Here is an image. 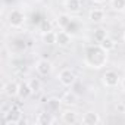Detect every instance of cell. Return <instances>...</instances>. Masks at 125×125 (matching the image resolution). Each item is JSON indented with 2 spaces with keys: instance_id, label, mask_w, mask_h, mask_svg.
I'll list each match as a JSON object with an SVG mask.
<instances>
[{
  "instance_id": "cell-1",
  "label": "cell",
  "mask_w": 125,
  "mask_h": 125,
  "mask_svg": "<svg viewBox=\"0 0 125 125\" xmlns=\"http://www.w3.org/2000/svg\"><path fill=\"white\" fill-rule=\"evenodd\" d=\"M107 53L99 43L96 46H91L87 49L85 52V57H84V62L85 65L90 66V68H94V69H100L106 65L107 62Z\"/></svg>"
},
{
  "instance_id": "cell-2",
  "label": "cell",
  "mask_w": 125,
  "mask_h": 125,
  "mask_svg": "<svg viewBox=\"0 0 125 125\" xmlns=\"http://www.w3.org/2000/svg\"><path fill=\"white\" fill-rule=\"evenodd\" d=\"M3 121L8 125H18L19 122H22V110L19 104H12L9 112L3 115Z\"/></svg>"
},
{
  "instance_id": "cell-3",
  "label": "cell",
  "mask_w": 125,
  "mask_h": 125,
  "mask_svg": "<svg viewBox=\"0 0 125 125\" xmlns=\"http://www.w3.org/2000/svg\"><path fill=\"white\" fill-rule=\"evenodd\" d=\"M102 83L107 88H115V87H118V84H121V77H119V74L116 71L107 69L102 75Z\"/></svg>"
},
{
  "instance_id": "cell-4",
  "label": "cell",
  "mask_w": 125,
  "mask_h": 125,
  "mask_svg": "<svg viewBox=\"0 0 125 125\" xmlns=\"http://www.w3.org/2000/svg\"><path fill=\"white\" fill-rule=\"evenodd\" d=\"M25 13L19 9H12L8 15V24L12 27V28H21L24 24H25Z\"/></svg>"
},
{
  "instance_id": "cell-5",
  "label": "cell",
  "mask_w": 125,
  "mask_h": 125,
  "mask_svg": "<svg viewBox=\"0 0 125 125\" xmlns=\"http://www.w3.org/2000/svg\"><path fill=\"white\" fill-rule=\"evenodd\" d=\"M57 78H59V83L63 85V87H72L75 84V81H77V75L74 74V71H71L68 68L62 69L59 72V77Z\"/></svg>"
},
{
  "instance_id": "cell-6",
  "label": "cell",
  "mask_w": 125,
  "mask_h": 125,
  "mask_svg": "<svg viewBox=\"0 0 125 125\" xmlns=\"http://www.w3.org/2000/svg\"><path fill=\"white\" fill-rule=\"evenodd\" d=\"M35 71L38 72V75L47 77L53 71V63H52L50 60H47V59H40L37 63H35Z\"/></svg>"
},
{
  "instance_id": "cell-7",
  "label": "cell",
  "mask_w": 125,
  "mask_h": 125,
  "mask_svg": "<svg viewBox=\"0 0 125 125\" xmlns=\"http://www.w3.org/2000/svg\"><path fill=\"white\" fill-rule=\"evenodd\" d=\"M72 41V35L66 31V30H62L57 32V40H56V44L60 46V47H68Z\"/></svg>"
},
{
  "instance_id": "cell-8",
  "label": "cell",
  "mask_w": 125,
  "mask_h": 125,
  "mask_svg": "<svg viewBox=\"0 0 125 125\" xmlns=\"http://www.w3.org/2000/svg\"><path fill=\"white\" fill-rule=\"evenodd\" d=\"M18 90H19V84L15 83V81H9L3 85V93L5 96H8L9 99L12 97H16L18 96Z\"/></svg>"
},
{
  "instance_id": "cell-9",
  "label": "cell",
  "mask_w": 125,
  "mask_h": 125,
  "mask_svg": "<svg viewBox=\"0 0 125 125\" xmlns=\"http://www.w3.org/2000/svg\"><path fill=\"white\" fill-rule=\"evenodd\" d=\"M65 9L68 13H78L83 9L81 0H65Z\"/></svg>"
},
{
  "instance_id": "cell-10",
  "label": "cell",
  "mask_w": 125,
  "mask_h": 125,
  "mask_svg": "<svg viewBox=\"0 0 125 125\" xmlns=\"http://www.w3.org/2000/svg\"><path fill=\"white\" fill-rule=\"evenodd\" d=\"M104 16H106L104 10H103V9H99V8L91 9L90 13H88V19H90L93 24H100V22H103V21H104Z\"/></svg>"
},
{
  "instance_id": "cell-11",
  "label": "cell",
  "mask_w": 125,
  "mask_h": 125,
  "mask_svg": "<svg viewBox=\"0 0 125 125\" xmlns=\"http://www.w3.org/2000/svg\"><path fill=\"white\" fill-rule=\"evenodd\" d=\"M81 122L84 125H97V124L102 122V119H100L99 113H96V112H87V113H84Z\"/></svg>"
},
{
  "instance_id": "cell-12",
  "label": "cell",
  "mask_w": 125,
  "mask_h": 125,
  "mask_svg": "<svg viewBox=\"0 0 125 125\" xmlns=\"http://www.w3.org/2000/svg\"><path fill=\"white\" fill-rule=\"evenodd\" d=\"M35 124L38 125H52L54 124V118L52 116V112H40L37 119H35Z\"/></svg>"
},
{
  "instance_id": "cell-13",
  "label": "cell",
  "mask_w": 125,
  "mask_h": 125,
  "mask_svg": "<svg viewBox=\"0 0 125 125\" xmlns=\"http://www.w3.org/2000/svg\"><path fill=\"white\" fill-rule=\"evenodd\" d=\"M32 93H34V91H32V88H31L30 83H21V84H19L18 97H21L22 100H25V99H28V97H30Z\"/></svg>"
},
{
  "instance_id": "cell-14",
  "label": "cell",
  "mask_w": 125,
  "mask_h": 125,
  "mask_svg": "<svg viewBox=\"0 0 125 125\" xmlns=\"http://www.w3.org/2000/svg\"><path fill=\"white\" fill-rule=\"evenodd\" d=\"M71 24H72V18L69 13H62L57 16V25L60 30H68Z\"/></svg>"
},
{
  "instance_id": "cell-15",
  "label": "cell",
  "mask_w": 125,
  "mask_h": 125,
  "mask_svg": "<svg viewBox=\"0 0 125 125\" xmlns=\"http://www.w3.org/2000/svg\"><path fill=\"white\" fill-rule=\"evenodd\" d=\"M62 99H57V97H50L49 100H47V110L49 112H52V113H54V112H59V109H60V106H62Z\"/></svg>"
},
{
  "instance_id": "cell-16",
  "label": "cell",
  "mask_w": 125,
  "mask_h": 125,
  "mask_svg": "<svg viewBox=\"0 0 125 125\" xmlns=\"http://www.w3.org/2000/svg\"><path fill=\"white\" fill-rule=\"evenodd\" d=\"M62 121H63L65 124L68 125H74L78 122V116L74 110H65L63 113H62Z\"/></svg>"
},
{
  "instance_id": "cell-17",
  "label": "cell",
  "mask_w": 125,
  "mask_h": 125,
  "mask_svg": "<svg viewBox=\"0 0 125 125\" xmlns=\"http://www.w3.org/2000/svg\"><path fill=\"white\" fill-rule=\"evenodd\" d=\"M62 102H63L66 106H75V104H77V102H78V97H77V94H75V93L68 91V93H65V94H63V97H62Z\"/></svg>"
},
{
  "instance_id": "cell-18",
  "label": "cell",
  "mask_w": 125,
  "mask_h": 125,
  "mask_svg": "<svg viewBox=\"0 0 125 125\" xmlns=\"http://www.w3.org/2000/svg\"><path fill=\"white\" fill-rule=\"evenodd\" d=\"M56 40H57V32H54L53 30L43 32V41L46 44H56Z\"/></svg>"
},
{
  "instance_id": "cell-19",
  "label": "cell",
  "mask_w": 125,
  "mask_h": 125,
  "mask_svg": "<svg viewBox=\"0 0 125 125\" xmlns=\"http://www.w3.org/2000/svg\"><path fill=\"white\" fill-rule=\"evenodd\" d=\"M99 44H100V46H102V47H103L106 52H110V50H113V49H115V46H116V43H115V41H113L110 37H106V38H104L103 41H100Z\"/></svg>"
},
{
  "instance_id": "cell-20",
  "label": "cell",
  "mask_w": 125,
  "mask_h": 125,
  "mask_svg": "<svg viewBox=\"0 0 125 125\" xmlns=\"http://www.w3.org/2000/svg\"><path fill=\"white\" fill-rule=\"evenodd\" d=\"M110 6L115 12H124L125 10V0H110Z\"/></svg>"
},
{
  "instance_id": "cell-21",
  "label": "cell",
  "mask_w": 125,
  "mask_h": 125,
  "mask_svg": "<svg viewBox=\"0 0 125 125\" xmlns=\"http://www.w3.org/2000/svg\"><path fill=\"white\" fill-rule=\"evenodd\" d=\"M106 37H107V34H106V31H104V30H102V28H100V30H96V31H94V34H93V38H94L97 43L103 41Z\"/></svg>"
},
{
  "instance_id": "cell-22",
  "label": "cell",
  "mask_w": 125,
  "mask_h": 125,
  "mask_svg": "<svg viewBox=\"0 0 125 125\" xmlns=\"http://www.w3.org/2000/svg\"><path fill=\"white\" fill-rule=\"evenodd\" d=\"M30 85H31V88H32L34 93H37V91L41 90V81L40 80H31L30 81Z\"/></svg>"
},
{
  "instance_id": "cell-23",
  "label": "cell",
  "mask_w": 125,
  "mask_h": 125,
  "mask_svg": "<svg viewBox=\"0 0 125 125\" xmlns=\"http://www.w3.org/2000/svg\"><path fill=\"white\" fill-rule=\"evenodd\" d=\"M40 30H41L43 32H47V31H50V30H52V24H50L47 19H44V21L41 22V25H40Z\"/></svg>"
},
{
  "instance_id": "cell-24",
  "label": "cell",
  "mask_w": 125,
  "mask_h": 125,
  "mask_svg": "<svg viewBox=\"0 0 125 125\" xmlns=\"http://www.w3.org/2000/svg\"><path fill=\"white\" fill-rule=\"evenodd\" d=\"M121 87H122V90L125 91V77H124V78L121 80Z\"/></svg>"
},
{
  "instance_id": "cell-25",
  "label": "cell",
  "mask_w": 125,
  "mask_h": 125,
  "mask_svg": "<svg viewBox=\"0 0 125 125\" xmlns=\"http://www.w3.org/2000/svg\"><path fill=\"white\" fill-rule=\"evenodd\" d=\"M91 2H93V3H104L106 0H91Z\"/></svg>"
},
{
  "instance_id": "cell-26",
  "label": "cell",
  "mask_w": 125,
  "mask_h": 125,
  "mask_svg": "<svg viewBox=\"0 0 125 125\" xmlns=\"http://www.w3.org/2000/svg\"><path fill=\"white\" fill-rule=\"evenodd\" d=\"M32 2H40V0H32Z\"/></svg>"
},
{
  "instance_id": "cell-27",
  "label": "cell",
  "mask_w": 125,
  "mask_h": 125,
  "mask_svg": "<svg viewBox=\"0 0 125 125\" xmlns=\"http://www.w3.org/2000/svg\"><path fill=\"white\" fill-rule=\"evenodd\" d=\"M124 41H125V34H124Z\"/></svg>"
}]
</instances>
